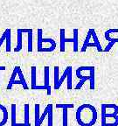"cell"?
<instances>
[{
    "mask_svg": "<svg viewBox=\"0 0 118 126\" xmlns=\"http://www.w3.org/2000/svg\"><path fill=\"white\" fill-rule=\"evenodd\" d=\"M76 121L81 126H93L97 121L95 107L88 103L79 106L76 110Z\"/></svg>",
    "mask_w": 118,
    "mask_h": 126,
    "instance_id": "obj_1",
    "label": "cell"
},
{
    "mask_svg": "<svg viewBox=\"0 0 118 126\" xmlns=\"http://www.w3.org/2000/svg\"><path fill=\"white\" fill-rule=\"evenodd\" d=\"M13 84H21V81H17V80H16V81L13 82Z\"/></svg>",
    "mask_w": 118,
    "mask_h": 126,
    "instance_id": "obj_35",
    "label": "cell"
},
{
    "mask_svg": "<svg viewBox=\"0 0 118 126\" xmlns=\"http://www.w3.org/2000/svg\"><path fill=\"white\" fill-rule=\"evenodd\" d=\"M116 42H118V39H113V40L112 41H110L109 43L107 45V47H106V48H105L103 51L104 52H106V53H108V52H109L110 50L112 49V47L114 46V44L116 43Z\"/></svg>",
    "mask_w": 118,
    "mask_h": 126,
    "instance_id": "obj_27",
    "label": "cell"
},
{
    "mask_svg": "<svg viewBox=\"0 0 118 126\" xmlns=\"http://www.w3.org/2000/svg\"><path fill=\"white\" fill-rule=\"evenodd\" d=\"M59 32H60V52H65L66 51V44H65L66 30H65V28H61Z\"/></svg>",
    "mask_w": 118,
    "mask_h": 126,
    "instance_id": "obj_12",
    "label": "cell"
},
{
    "mask_svg": "<svg viewBox=\"0 0 118 126\" xmlns=\"http://www.w3.org/2000/svg\"><path fill=\"white\" fill-rule=\"evenodd\" d=\"M59 67L56 66L54 67V89H59L60 86L59 85Z\"/></svg>",
    "mask_w": 118,
    "mask_h": 126,
    "instance_id": "obj_16",
    "label": "cell"
},
{
    "mask_svg": "<svg viewBox=\"0 0 118 126\" xmlns=\"http://www.w3.org/2000/svg\"><path fill=\"white\" fill-rule=\"evenodd\" d=\"M78 32H79V30L78 28H74L73 30V44H74V52H77L78 51Z\"/></svg>",
    "mask_w": 118,
    "mask_h": 126,
    "instance_id": "obj_11",
    "label": "cell"
},
{
    "mask_svg": "<svg viewBox=\"0 0 118 126\" xmlns=\"http://www.w3.org/2000/svg\"><path fill=\"white\" fill-rule=\"evenodd\" d=\"M90 29H91V34H92V38H93V39H94V42H93V43L94 44V46H95V47H96L97 51H98V52H102V51H103V49H102V46H101V44H100L98 36H97L96 32H95V30H94V28H90Z\"/></svg>",
    "mask_w": 118,
    "mask_h": 126,
    "instance_id": "obj_4",
    "label": "cell"
},
{
    "mask_svg": "<svg viewBox=\"0 0 118 126\" xmlns=\"http://www.w3.org/2000/svg\"><path fill=\"white\" fill-rule=\"evenodd\" d=\"M91 36H92V34H91V29H89L88 32V33H87L86 39H85L84 42H83V46H82V47H81V52H85L87 50V47H88V45L89 41H90Z\"/></svg>",
    "mask_w": 118,
    "mask_h": 126,
    "instance_id": "obj_17",
    "label": "cell"
},
{
    "mask_svg": "<svg viewBox=\"0 0 118 126\" xmlns=\"http://www.w3.org/2000/svg\"><path fill=\"white\" fill-rule=\"evenodd\" d=\"M5 67H0V71L1 70H5Z\"/></svg>",
    "mask_w": 118,
    "mask_h": 126,
    "instance_id": "obj_36",
    "label": "cell"
},
{
    "mask_svg": "<svg viewBox=\"0 0 118 126\" xmlns=\"http://www.w3.org/2000/svg\"><path fill=\"white\" fill-rule=\"evenodd\" d=\"M53 104H49V110L47 114V121H48V126H53Z\"/></svg>",
    "mask_w": 118,
    "mask_h": 126,
    "instance_id": "obj_19",
    "label": "cell"
},
{
    "mask_svg": "<svg viewBox=\"0 0 118 126\" xmlns=\"http://www.w3.org/2000/svg\"><path fill=\"white\" fill-rule=\"evenodd\" d=\"M42 43H50L51 44V46H54V47H56V42H55L54 39H48V38H45V39H42Z\"/></svg>",
    "mask_w": 118,
    "mask_h": 126,
    "instance_id": "obj_30",
    "label": "cell"
},
{
    "mask_svg": "<svg viewBox=\"0 0 118 126\" xmlns=\"http://www.w3.org/2000/svg\"><path fill=\"white\" fill-rule=\"evenodd\" d=\"M56 108L57 109H69V108H74V104H62V103H58L56 104Z\"/></svg>",
    "mask_w": 118,
    "mask_h": 126,
    "instance_id": "obj_29",
    "label": "cell"
},
{
    "mask_svg": "<svg viewBox=\"0 0 118 126\" xmlns=\"http://www.w3.org/2000/svg\"><path fill=\"white\" fill-rule=\"evenodd\" d=\"M39 118H40L39 104H35V107H34V124H35V126H40V124H39Z\"/></svg>",
    "mask_w": 118,
    "mask_h": 126,
    "instance_id": "obj_13",
    "label": "cell"
},
{
    "mask_svg": "<svg viewBox=\"0 0 118 126\" xmlns=\"http://www.w3.org/2000/svg\"><path fill=\"white\" fill-rule=\"evenodd\" d=\"M67 73H68V67L65 69V71H64V73H63L62 76L59 78V86H61V84H62L63 81H64V80H65V79L67 77Z\"/></svg>",
    "mask_w": 118,
    "mask_h": 126,
    "instance_id": "obj_28",
    "label": "cell"
},
{
    "mask_svg": "<svg viewBox=\"0 0 118 126\" xmlns=\"http://www.w3.org/2000/svg\"><path fill=\"white\" fill-rule=\"evenodd\" d=\"M45 84L44 86L46 88L47 94H51V86H50V72L49 67H45Z\"/></svg>",
    "mask_w": 118,
    "mask_h": 126,
    "instance_id": "obj_3",
    "label": "cell"
},
{
    "mask_svg": "<svg viewBox=\"0 0 118 126\" xmlns=\"http://www.w3.org/2000/svg\"><path fill=\"white\" fill-rule=\"evenodd\" d=\"M67 109H63V113H62V124L63 126H67Z\"/></svg>",
    "mask_w": 118,
    "mask_h": 126,
    "instance_id": "obj_25",
    "label": "cell"
},
{
    "mask_svg": "<svg viewBox=\"0 0 118 126\" xmlns=\"http://www.w3.org/2000/svg\"><path fill=\"white\" fill-rule=\"evenodd\" d=\"M56 49V47H54V46H51L50 47H42L41 49L39 50L38 52H53L54 51V50Z\"/></svg>",
    "mask_w": 118,
    "mask_h": 126,
    "instance_id": "obj_31",
    "label": "cell"
},
{
    "mask_svg": "<svg viewBox=\"0 0 118 126\" xmlns=\"http://www.w3.org/2000/svg\"><path fill=\"white\" fill-rule=\"evenodd\" d=\"M36 90H38V89H46V88H45L44 85H42V86H39V85H37V87H36Z\"/></svg>",
    "mask_w": 118,
    "mask_h": 126,
    "instance_id": "obj_34",
    "label": "cell"
},
{
    "mask_svg": "<svg viewBox=\"0 0 118 126\" xmlns=\"http://www.w3.org/2000/svg\"><path fill=\"white\" fill-rule=\"evenodd\" d=\"M36 67H31V89H35L37 87V78H36Z\"/></svg>",
    "mask_w": 118,
    "mask_h": 126,
    "instance_id": "obj_14",
    "label": "cell"
},
{
    "mask_svg": "<svg viewBox=\"0 0 118 126\" xmlns=\"http://www.w3.org/2000/svg\"><path fill=\"white\" fill-rule=\"evenodd\" d=\"M32 40H33V37H32V32L31 33H28V38H27V41H28V52L31 53L32 52Z\"/></svg>",
    "mask_w": 118,
    "mask_h": 126,
    "instance_id": "obj_24",
    "label": "cell"
},
{
    "mask_svg": "<svg viewBox=\"0 0 118 126\" xmlns=\"http://www.w3.org/2000/svg\"><path fill=\"white\" fill-rule=\"evenodd\" d=\"M6 30V39H5V41H6V49L5 51L7 52V53H9V52H11V48H12V34H11V29L10 28H7Z\"/></svg>",
    "mask_w": 118,
    "mask_h": 126,
    "instance_id": "obj_6",
    "label": "cell"
},
{
    "mask_svg": "<svg viewBox=\"0 0 118 126\" xmlns=\"http://www.w3.org/2000/svg\"><path fill=\"white\" fill-rule=\"evenodd\" d=\"M20 32H21L22 33H31L32 32V29L31 28H18Z\"/></svg>",
    "mask_w": 118,
    "mask_h": 126,
    "instance_id": "obj_32",
    "label": "cell"
},
{
    "mask_svg": "<svg viewBox=\"0 0 118 126\" xmlns=\"http://www.w3.org/2000/svg\"><path fill=\"white\" fill-rule=\"evenodd\" d=\"M11 112H12V119H11V123H12V126H17V105L12 104L11 106Z\"/></svg>",
    "mask_w": 118,
    "mask_h": 126,
    "instance_id": "obj_5",
    "label": "cell"
},
{
    "mask_svg": "<svg viewBox=\"0 0 118 126\" xmlns=\"http://www.w3.org/2000/svg\"><path fill=\"white\" fill-rule=\"evenodd\" d=\"M18 66L14 67L13 71H12V76H11L10 81H9V83H8V85H7V89H12V85H13V82L16 81V78H17V76H18Z\"/></svg>",
    "mask_w": 118,
    "mask_h": 126,
    "instance_id": "obj_9",
    "label": "cell"
},
{
    "mask_svg": "<svg viewBox=\"0 0 118 126\" xmlns=\"http://www.w3.org/2000/svg\"><path fill=\"white\" fill-rule=\"evenodd\" d=\"M48 110H49V104L45 107V109L44 110V112L42 113V115L40 116V118H39V124H42V122L44 121V119L45 118V116H47V114H48Z\"/></svg>",
    "mask_w": 118,
    "mask_h": 126,
    "instance_id": "obj_26",
    "label": "cell"
},
{
    "mask_svg": "<svg viewBox=\"0 0 118 126\" xmlns=\"http://www.w3.org/2000/svg\"><path fill=\"white\" fill-rule=\"evenodd\" d=\"M6 30L4 31V32L3 33V35H2V37L0 38V47H1V46L3 45V43H4V41L5 40V39H6Z\"/></svg>",
    "mask_w": 118,
    "mask_h": 126,
    "instance_id": "obj_33",
    "label": "cell"
},
{
    "mask_svg": "<svg viewBox=\"0 0 118 126\" xmlns=\"http://www.w3.org/2000/svg\"><path fill=\"white\" fill-rule=\"evenodd\" d=\"M95 75H94V67H92L89 71V81H90V89L94 90L95 88Z\"/></svg>",
    "mask_w": 118,
    "mask_h": 126,
    "instance_id": "obj_15",
    "label": "cell"
},
{
    "mask_svg": "<svg viewBox=\"0 0 118 126\" xmlns=\"http://www.w3.org/2000/svg\"><path fill=\"white\" fill-rule=\"evenodd\" d=\"M29 119H30L29 104H25L24 105V120H25L24 124H26V126H31Z\"/></svg>",
    "mask_w": 118,
    "mask_h": 126,
    "instance_id": "obj_7",
    "label": "cell"
},
{
    "mask_svg": "<svg viewBox=\"0 0 118 126\" xmlns=\"http://www.w3.org/2000/svg\"><path fill=\"white\" fill-rule=\"evenodd\" d=\"M8 110L4 105L0 104V126H4L8 121Z\"/></svg>",
    "mask_w": 118,
    "mask_h": 126,
    "instance_id": "obj_2",
    "label": "cell"
},
{
    "mask_svg": "<svg viewBox=\"0 0 118 126\" xmlns=\"http://www.w3.org/2000/svg\"><path fill=\"white\" fill-rule=\"evenodd\" d=\"M67 89H72V67H68V73H67Z\"/></svg>",
    "mask_w": 118,
    "mask_h": 126,
    "instance_id": "obj_22",
    "label": "cell"
},
{
    "mask_svg": "<svg viewBox=\"0 0 118 126\" xmlns=\"http://www.w3.org/2000/svg\"><path fill=\"white\" fill-rule=\"evenodd\" d=\"M38 32V45H37V47H38V51L39 50H40L42 48V39H43V38H42V34H43V31H42L41 28H39L37 31Z\"/></svg>",
    "mask_w": 118,
    "mask_h": 126,
    "instance_id": "obj_18",
    "label": "cell"
},
{
    "mask_svg": "<svg viewBox=\"0 0 118 126\" xmlns=\"http://www.w3.org/2000/svg\"><path fill=\"white\" fill-rule=\"evenodd\" d=\"M88 80H89V75L88 76V75H84L83 78H81V81H79V82L76 84V86H75V89H81V87H82L83 84L85 83V81H88Z\"/></svg>",
    "mask_w": 118,
    "mask_h": 126,
    "instance_id": "obj_23",
    "label": "cell"
},
{
    "mask_svg": "<svg viewBox=\"0 0 118 126\" xmlns=\"http://www.w3.org/2000/svg\"><path fill=\"white\" fill-rule=\"evenodd\" d=\"M18 76L19 78V81H21V85L23 86L24 89H28V85H27V82H26V79H25V76H24V74L22 72L21 68L20 67H18Z\"/></svg>",
    "mask_w": 118,
    "mask_h": 126,
    "instance_id": "obj_10",
    "label": "cell"
},
{
    "mask_svg": "<svg viewBox=\"0 0 118 126\" xmlns=\"http://www.w3.org/2000/svg\"><path fill=\"white\" fill-rule=\"evenodd\" d=\"M17 35H18V39H17V47H15L14 51L15 52H20L22 50V39H23V33L19 30H17Z\"/></svg>",
    "mask_w": 118,
    "mask_h": 126,
    "instance_id": "obj_8",
    "label": "cell"
},
{
    "mask_svg": "<svg viewBox=\"0 0 118 126\" xmlns=\"http://www.w3.org/2000/svg\"><path fill=\"white\" fill-rule=\"evenodd\" d=\"M116 32H118V28H111V29H108V31L105 32V39L108 41H112L113 39L109 37L110 33H116Z\"/></svg>",
    "mask_w": 118,
    "mask_h": 126,
    "instance_id": "obj_20",
    "label": "cell"
},
{
    "mask_svg": "<svg viewBox=\"0 0 118 126\" xmlns=\"http://www.w3.org/2000/svg\"><path fill=\"white\" fill-rule=\"evenodd\" d=\"M91 68H92V67H80L76 70V76L78 77V78H80V79L83 78V76H84V75H81V72H82V71H87V70L90 71Z\"/></svg>",
    "mask_w": 118,
    "mask_h": 126,
    "instance_id": "obj_21",
    "label": "cell"
}]
</instances>
